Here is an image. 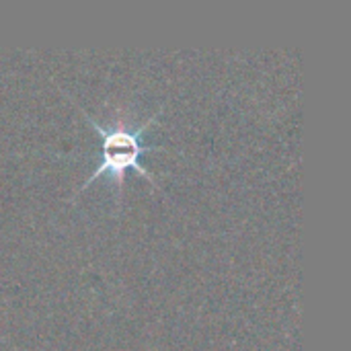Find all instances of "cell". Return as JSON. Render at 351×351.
<instances>
[{"instance_id": "obj_1", "label": "cell", "mask_w": 351, "mask_h": 351, "mask_svg": "<svg viewBox=\"0 0 351 351\" xmlns=\"http://www.w3.org/2000/svg\"><path fill=\"white\" fill-rule=\"evenodd\" d=\"M84 119L88 123H93V128L97 130L99 138H101V146H99V156H97V167L95 171L84 179V183L78 187V191L86 189L90 183H95L101 175H109L115 191H117V204L121 202L123 195V183H125V173L128 169L138 171L140 175H144L148 179V183L152 187H158V179L142 165V156L146 152H150L152 148L146 144V130L158 119V111L148 115L142 121H134L130 115H125L123 111H117V115L113 117L111 123H99L93 115H88L84 109H80Z\"/></svg>"}]
</instances>
